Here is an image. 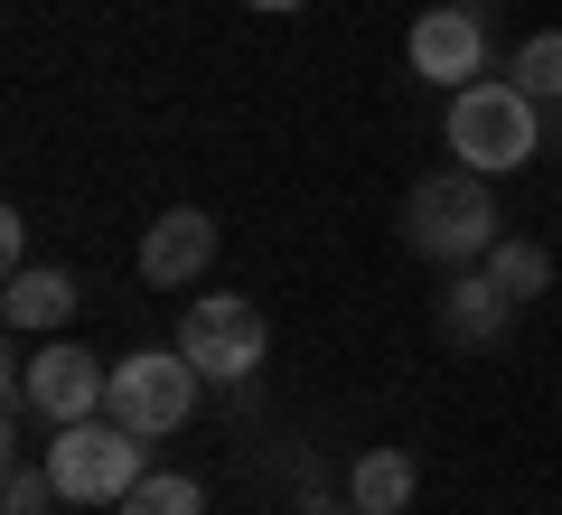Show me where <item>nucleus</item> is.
Returning a JSON list of instances; mask_svg holds the SVG:
<instances>
[{
    "instance_id": "nucleus-1",
    "label": "nucleus",
    "mask_w": 562,
    "mask_h": 515,
    "mask_svg": "<svg viewBox=\"0 0 562 515\" xmlns=\"http://www.w3.org/2000/svg\"><path fill=\"white\" fill-rule=\"evenodd\" d=\"M441 141L460 150V169H479V179H516L525 159L543 150V103L525 94L516 76H479V85L450 94Z\"/></svg>"
},
{
    "instance_id": "nucleus-2",
    "label": "nucleus",
    "mask_w": 562,
    "mask_h": 515,
    "mask_svg": "<svg viewBox=\"0 0 562 515\" xmlns=\"http://www.w3.org/2000/svg\"><path fill=\"white\" fill-rule=\"evenodd\" d=\"M497 188L479 179V169H431V179L403 198V244H413L422 262H441V272H469V262L497 254Z\"/></svg>"
},
{
    "instance_id": "nucleus-3",
    "label": "nucleus",
    "mask_w": 562,
    "mask_h": 515,
    "mask_svg": "<svg viewBox=\"0 0 562 515\" xmlns=\"http://www.w3.org/2000/svg\"><path fill=\"white\" fill-rule=\"evenodd\" d=\"M47 478H57L66 506H122V496L150 478V450H140L132 422L94 413V422H66L57 450H47Z\"/></svg>"
},
{
    "instance_id": "nucleus-4",
    "label": "nucleus",
    "mask_w": 562,
    "mask_h": 515,
    "mask_svg": "<svg viewBox=\"0 0 562 515\" xmlns=\"http://www.w3.org/2000/svg\"><path fill=\"white\" fill-rule=\"evenodd\" d=\"M179 357L198 366L206 384H244L272 357V318H262L254 300H235V291H206V300H188V318H179Z\"/></svg>"
},
{
    "instance_id": "nucleus-5",
    "label": "nucleus",
    "mask_w": 562,
    "mask_h": 515,
    "mask_svg": "<svg viewBox=\"0 0 562 515\" xmlns=\"http://www.w3.org/2000/svg\"><path fill=\"white\" fill-rule=\"evenodd\" d=\"M198 384H206V376L179 357V347H140V357L113 366V394H103V413L132 422L140 440H169V432H188V413H198Z\"/></svg>"
},
{
    "instance_id": "nucleus-6",
    "label": "nucleus",
    "mask_w": 562,
    "mask_h": 515,
    "mask_svg": "<svg viewBox=\"0 0 562 515\" xmlns=\"http://www.w3.org/2000/svg\"><path fill=\"white\" fill-rule=\"evenodd\" d=\"M20 394H29V413H38L47 432H66V422H94L103 413L113 366H103L94 347H76V337H47L38 357H20Z\"/></svg>"
},
{
    "instance_id": "nucleus-7",
    "label": "nucleus",
    "mask_w": 562,
    "mask_h": 515,
    "mask_svg": "<svg viewBox=\"0 0 562 515\" xmlns=\"http://www.w3.org/2000/svg\"><path fill=\"white\" fill-rule=\"evenodd\" d=\"M403 57H413L422 85H479L487 76V0H441V10H422L413 38H403Z\"/></svg>"
},
{
    "instance_id": "nucleus-8",
    "label": "nucleus",
    "mask_w": 562,
    "mask_h": 515,
    "mask_svg": "<svg viewBox=\"0 0 562 515\" xmlns=\"http://www.w3.org/2000/svg\"><path fill=\"white\" fill-rule=\"evenodd\" d=\"M216 216L206 206H169V216H150V235H140V281L150 291H198L206 262H216Z\"/></svg>"
},
{
    "instance_id": "nucleus-9",
    "label": "nucleus",
    "mask_w": 562,
    "mask_h": 515,
    "mask_svg": "<svg viewBox=\"0 0 562 515\" xmlns=\"http://www.w3.org/2000/svg\"><path fill=\"white\" fill-rule=\"evenodd\" d=\"M431 318H441V337H450V347H497V337H506V318H516V300H506L497 281H487L479 262H469V272H450V291L431 300Z\"/></svg>"
},
{
    "instance_id": "nucleus-10",
    "label": "nucleus",
    "mask_w": 562,
    "mask_h": 515,
    "mask_svg": "<svg viewBox=\"0 0 562 515\" xmlns=\"http://www.w3.org/2000/svg\"><path fill=\"white\" fill-rule=\"evenodd\" d=\"M76 272H66V262H29V272H10V291H0V318H10V328L20 337H57L66 318H76Z\"/></svg>"
},
{
    "instance_id": "nucleus-11",
    "label": "nucleus",
    "mask_w": 562,
    "mask_h": 515,
    "mask_svg": "<svg viewBox=\"0 0 562 515\" xmlns=\"http://www.w3.org/2000/svg\"><path fill=\"white\" fill-rule=\"evenodd\" d=\"M422 488L413 450H357L347 459V515H403Z\"/></svg>"
},
{
    "instance_id": "nucleus-12",
    "label": "nucleus",
    "mask_w": 562,
    "mask_h": 515,
    "mask_svg": "<svg viewBox=\"0 0 562 515\" xmlns=\"http://www.w3.org/2000/svg\"><path fill=\"white\" fill-rule=\"evenodd\" d=\"M479 272L497 281V291L516 300V310H525V300H543V291H553V254H543V244H525V235H497V254H487Z\"/></svg>"
},
{
    "instance_id": "nucleus-13",
    "label": "nucleus",
    "mask_w": 562,
    "mask_h": 515,
    "mask_svg": "<svg viewBox=\"0 0 562 515\" xmlns=\"http://www.w3.org/2000/svg\"><path fill=\"white\" fill-rule=\"evenodd\" d=\"M122 515H206V488L188 469H150L132 496H122Z\"/></svg>"
},
{
    "instance_id": "nucleus-14",
    "label": "nucleus",
    "mask_w": 562,
    "mask_h": 515,
    "mask_svg": "<svg viewBox=\"0 0 562 515\" xmlns=\"http://www.w3.org/2000/svg\"><path fill=\"white\" fill-rule=\"evenodd\" d=\"M506 76H516L535 103H562V29H535V38L506 57Z\"/></svg>"
},
{
    "instance_id": "nucleus-15",
    "label": "nucleus",
    "mask_w": 562,
    "mask_h": 515,
    "mask_svg": "<svg viewBox=\"0 0 562 515\" xmlns=\"http://www.w3.org/2000/svg\"><path fill=\"white\" fill-rule=\"evenodd\" d=\"M47 506H66L47 459H10V515H47Z\"/></svg>"
},
{
    "instance_id": "nucleus-16",
    "label": "nucleus",
    "mask_w": 562,
    "mask_h": 515,
    "mask_svg": "<svg viewBox=\"0 0 562 515\" xmlns=\"http://www.w3.org/2000/svg\"><path fill=\"white\" fill-rule=\"evenodd\" d=\"M0 262H10V272H29V216H20V206L0 216Z\"/></svg>"
},
{
    "instance_id": "nucleus-17",
    "label": "nucleus",
    "mask_w": 562,
    "mask_h": 515,
    "mask_svg": "<svg viewBox=\"0 0 562 515\" xmlns=\"http://www.w3.org/2000/svg\"><path fill=\"white\" fill-rule=\"evenodd\" d=\"M244 10H310V0H244Z\"/></svg>"
}]
</instances>
